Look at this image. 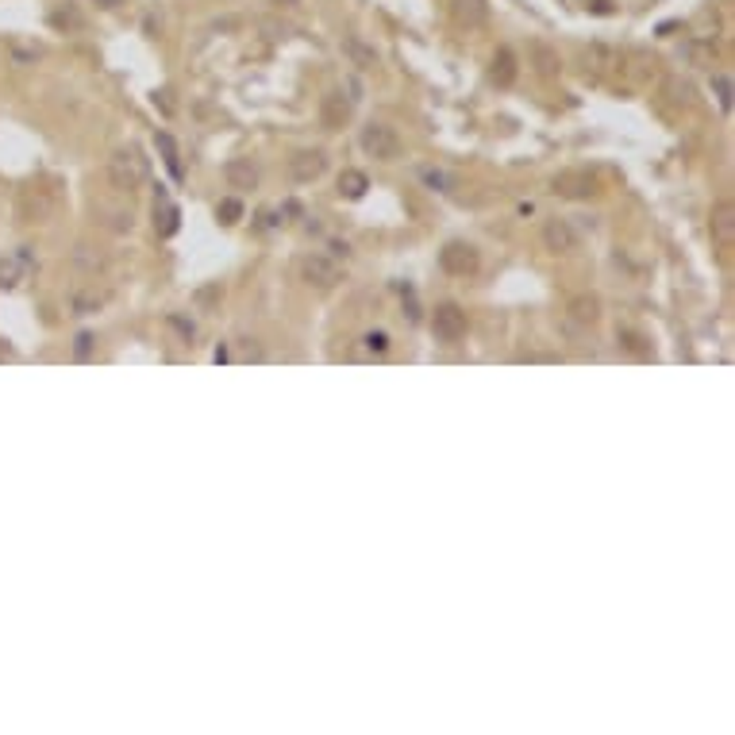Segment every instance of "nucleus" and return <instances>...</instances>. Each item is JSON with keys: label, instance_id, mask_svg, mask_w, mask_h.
<instances>
[{"label": "nucleus", "instance_id": "20", "mask_svg": "<svg viewBox=\"0 0 735 735\" xmlns=\"http://www.w3.org/2000/svg\"><path fill=\"white\" fill-rule=\"evenodd\" d=\"M216 216H220V224H239V220H243V201H236V196L220 201V204H216Z\"/></svg>", "mask_w": 735, "mask_h": 735}, {"label": "nucleus", "instance_id": "29", "mask_svg": "<svg viewBox=\"0 0 735 735\" xmlns=\"http://www.w3.org/2000/svg\"><path fill=\"white\" fill-rule=\"evenodd\" d=\"M274 4H277V8H293L297 0H274Z\"/></svg>", "mask_w": 735, "mask_h": 735}, {"label": "nucleus", "instance_id": "17", "mask_svg": "<svg viewBox=\"0 0 735 735\" xmlns=\"http://www.w3.org/2000/svg\"><path fill=\"white\" fill-rule=\"evenodd\" d=\"M51 28H58V31H81V28H85V16H81L74 4H62V8L51 12Z\"/></svg>", "mask_w": 735, "mask_h": 735}, {"label": "nucleus", "instance_id": "22", "mask_svg": "<svg viewBox=\"0 0 735 735\" xmlns=\"http://www.w3.org/2000/svg\"><path fill=\"white\" fill-rule=\"evenodd\" d=\"M419 178H424V185H431V189H439V193L454 189V178H447L443 170H419Z\"/></svg>", "mask_w": 735, "mask_h": 735}, {"label": "nucleus", "instance_id": "13", "mask_svg": "<svg viewBox=\"0 0 735 735\" xmlns=\"http://www.w3.org/2000/svg\"><path fill=\"white\" fill-rule=\"evenodd\" d=\"M489 77H493V85H500V89H508L512 81H516V54H512L508 46H500V51L493 54V66H489Z\"/></svg>", "mask_w": 735, "mask_h": 735}, {"label": "nucleus", "instance_id": "18", "mask_svg": "<svg viewBox=\"0 0 735 735\" xmlns=\"http://www.w3.org/2000/svg\"><path fill=\"white\" fill-rule=\"evenodd\" d=\"M612 62H616V51H609V46H601V43H593L586 51V69H593V74H604Z\"/></svg>", "mask_w": 735, "mask_h": 735}, {"label": "nucleus", "instance_id": "4", "mask_svg": "<svg viewBox=\"0 0 735 735\" xmlns=\"http://www.w3.org/2000/svg\"><path fill=\"white\" fill-rule=\"evenodd\" d=\"M300 274H305V282L316 289H335L343 282V266L335 262L332 254H308V259L300 262Z\"/></svg>", "mask_w": 735, "mask_h": 735}, {"label": "nucleus", "instance_id": "3", "mask_svg": "<svg viewBox=\"0 0 735 735\" xmlns=\"http://www.w3.org/2000/svg\"><path fill=\"white\" fill-rule=\"evenodd\" d=\"M439 266L451 277H474L482 259H477V247H470V243H462V239H451L447 247L439 251Z\"/></svg>", "mask_w": 735, "mask_h": 735}, {"label": "nucleus", "instance_id": "10", "mask_svg": "<svg viewBox=\"0 0 735 735\" xmlns=\"http://www.w3.org/2000/svg\"><path fill=\"white\" fill-rule=\"evenodd\" d=\"M347 120H351V100H347L340 89L328 92V97H324V104H320V124L328 127V132H340Z\"/></svg>", "mask_w": 735, "mask_h": 735}, {"label": "nucleus", "instance_id": "21", "mask_svg": "<svg viewBox=\"0 0 735 735\" xmlns=\"http://www.w3.org/2000/svg\"><path fill=\"white\" fill-rule=\"evenodd\" d=\"M23 266H28L23 259H4V262H0V285H4V289H8V285H16V282H20V274H23Z\"/></svg>", "mask_w": 735, "mask_h": 735}, {"label": "nucleus", "instance_id": "28", "mask_svg": "<svg viewBox=\"0 0 735 735\" xmlns=\"http://www.w3.org/2000/svg\"><path fill=\"white\" fill-rule=\"evenodd\" d=\"M89 343H92V335H77V355H81V358L89 355Z\"/></svg>", "mask_w": 735, "mask_h": 735}, {"label": "nucleus", "instance_id": "27", "mask_svg": "<svg viewBox=\"0 0 735 735\" xmlns=\"http://www.w3.org/2000/svg\"><path fill=\"white\" fill-rule=\"evenodd\" d=\"M196 300H201V305H212V300H220V285L201 289V293H196Z\"/></svg>", "mask_w": 735, "mask_h": 735}, {"label": "nucleus", "instance_id": "6", "mask_svg": "<svg viewBox=\"0 0 735 735\" xmlns=\"http://www.w3.org/2000/svg\"><path fill=\"white\" fill-rule=\"evenodd\" d=\"M551 189L558 196H566V201H586V196L597 193V178H593L589 170H563L551 181Z\"/></svg>", "mask_w": 735, "mask_h": 735}, {"label": "nucleus", "instance_id": "15", "mask_svg": "<svg viewBox=\"0 0 735 735\" xmlns=\"http://www.w3.org/2000/svg\"><path fill=\"white\" fill-rule=\"evenodd\" d=\"M343 51L351 54V62L355 66H363V69H370V66H378V54H373V46H366L358 35H347L343 39Z\"/></svg>", "mask_w": 735, "mask_h": 735}, {"label": "nucleus", "instance_id": "25", "mask_svg": "<svg viewBox=\"0 0 735 735\" xmlns=\"http://www.w3.org/2000/svg\"><path fill=\"white\" fill-rule=\"evenodd\" d=\"M713 85H716L720 108H724V112H728V108H731V81H728V77H716V81H713Z\"/></svg>", "mask_w": 735, "mask_h": 735}, {"label": "nucleus", "instance_id": "16", "mask_svg": "<svg viewBox=\"0 0 735 735\" xmlns=\"http://www.w3.org/2000/svg\"><path fill=\"white\" fill-rule=\"evenodd\" d=\"M570 316L578 324H597L601 320V300L597 297H574L570 300Z\"/></svg>", "mask_w": 735, "mask_h": 735}, {"label": "nucleus", "instance_id": "12", "mask_svg": "<svg viewBox=\"0 0 735 735\" xmlns=\"http://www.w3.org/2000/svg\"><path fill=\"white\" fill-rule=\"evenodd\" d=\"M224 178L231 189H254V185H259V166H254L251 158H231L224 166Z\"/></svg>", "mask_w": 735, "mask_h": 735}, {"label": "nucleus", "instance_id": "8", "mask_svg": "<svg viewBox=\"0 0 735 735\" xmlns=\"http://www.w3.org/2000/svg\"><path fill=\"white\" fill-rule=\"evenodd\" d=\"M543 243H547V251L551 254H574L578 251V231L570 220H547L543 224Z\"/></svg>", "mask_w": 735, "mask_h": 735}, {"label": "nucleus", "instance_id": "26", "mask_svg": "<svg viewBox=\"0 0 735 735\" xmlns=\"http://www.w3.org/2000/svg\"><path fill=\"white\" fill-rule=\"evenodd\" d=\"M385 347H389V335H385V332H370V335H366V351H378V355H381Z\"/></svg>", "mask_w": 735, "mask_h": 735}, {"label": "nucleus", "instance_id": "2", "mask_svg": "<svg viewBox=\"0 0 735 735\" xmlns=\"http://www.w3.org/2000/svg\"><path fill=\"white\" fill-rule=\"evenodd\" d=\"M358 139H363V150L370 158H381V162L401 158V135H396L389 124H366Z\"/></svg>", "mask_w": 735, "mask_h": 735}, {"label": "nucleus", "instance_id": "23", "mask_svg": "<svg viewBox=\"0 0 735 735\" xmlns=\"http://www.w3.org/2000/svg\"><path fill=\"white\" fill-rule=\"evenodd\" d=\"M158 147L166 150V162H170L173 178H181V158H178V147H173V139H170V135H158Z\"/></svg>", "mask_w": 735, "mask_h": 735}, {"label": "nucleus", "instance_id": "24", "mask_svg": "<svg viewBox=\"0 0 735 735\" xmlns=\"http://www.w3.org/2000/svg\"><path fill=\"white\" fill-rule=\"evenodd\" d=\"M173 231H178V208L166 204L162 208V236H173Z\"/></svg>", "mask_w": 735, "mask_h": 735}, {"label": "nucleus", "instance_id": "11", "mask_svg": "<svg viewBox=\"0 0 735 735\" xmlns=\"http://www.w3.org/2000/svg\"><path fill=\"white\" fill-rule=\"evenodd\" d=\"M451 12L462 28H485L489 23V0H451Z\"/></svg>", "mask_w": 735, "mask_h": 735}, {"label": "nucleus", "instance_id": "19", "mask_svg": "<svg viewBox=\"0 0 735 735\" xmlns=\"http://www.w3.org/2000/svg\"><path fill=\"white\" fill-rule=\"evenodd\" d=\"M531 54H535V66H539V74H543V77H555V74H558V54H555L547 43H535V46H531Z\"/></svg>", "mask_w": 735, "mask_h": 735}, {"label": "nucleus", "instance_id": "9", "mask_svg": "<svg viewBox=\"0 0 735 735\" xmlns=\"http://www.w3.org/2000/svg\"><path fill=\"white\" fill-rule=\"evenodd\" d=\"M708 228H713V239L720 243V247H731L735 243V204L731 201H720L713 204V216H708Z\"/></svg>", "mask_w": 735, "mask_h": 735}, {"label": "nucleus", "instance_id": "7", "mask_svg": "<svg viewBox=\"0 0 735 735\" xmlns=\"http://www.w3.org/2000/svg\"><path fill=\"white\" fill-rule=\"evenodd\" d=\"M324 170H328V155H324V150H297V155L289 158V178L297 185L324 178Z\"/></svg>", "mask_w": 735, "mask_h": 735}, {"label": "nucleus", "instance_id": "5", "mask_svg": "<svg viewBox=\"0 0 735 735\" xmlns=\"http://www.w3.org/2000/svg\"><path fill=\"white\" fill-rule=\"evenodd\" d=\"M431 332H435L439 343H459V340H466V312L454 305V300L439 305L435 316H431Z\"/></svg>", "mask_w": 735, "mask_h": 735}, {"label": "nucleus", "instance_id": "14", "mask_svg": "<svg viewBox=\"0 0 735 735\" xmlns=\"http://www.w3.org/2000/svg\"><path fill=\"white\" fill-rule=\"evenodd\" d=\"M366 189H370V181H366L363 170H343L340 173V193L347 196V201H363Z\"/></svg>", "mask_w": 735, "mask_h": 735}, {"label": "nucleus", "instance_id": "1", "mask_svg": "<svg viewBox=\"0 0 735 735\" xmlns=\"http://www.w3.org/2000/svg\"><path fill=\"white\" fill-rule=\"evenodd\" d=\"M147 173H150V162L143 158V150H139V147L112 150V158H108V181L116 185V189H124V193L139 189V185L147 181Z\"/></svg>", "mask_w": 735, "mask_h": 735}]
</instances>
